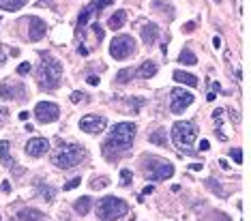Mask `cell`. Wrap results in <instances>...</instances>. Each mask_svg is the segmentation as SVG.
I'll list each match as a JSON object with an SVG mask.
<instances>
[{
	"label": "cell",
	"mask_w": 251,
	"mask_h": 221,
	"mask_svg": "<svg viewBox=\"0 0 251 221\" xmlns=\"http://www.w3.org/2000/svg\"><path fill=\"white\" fill-rule=\"evenodd\" d=\"M152 191H155V187H152V185H148V187H144V191H142V196H151Z\"/></svg>",
	"instance_id": "f35d334b"
},
{
	"label": "cell",
	"mask_w": 251,
	"mask_h": 221,
	"mask_svg": "<svg viewBox=\"0 0 251 221\" xmlns=\"http://www.w3.org/2000/svg\"><path fill=\"white\" fill-rule=\"evenodd\" d=\"M213 2H221V0H213Z\"/></svg>",
	"instance_id": "7dc6e473"
},
{
	"label": "cell",
	"mask_w": 251,
	"mask_h": 221,
	"mask_svg": "<svg viewBox=\"0 0 251 221\" xmlns=\"http://www.w3.org/2000/svg\"><path fill=\"white\" fill-rule=\"evenodd\" d=\"M28 37H30V41H39V39L45 37V32H48V24L41 20V18H28Z\"/></svg>",
	"instance_id": "4fadbf2b"
},
{
	"label": "cell",
	"mask_w": 251,
	"mask_h": 221,
	"mask_svg": "<svg viewBox=\"0 0 251 221\" xmlns=\"http://www.w3.org/2000/svg\"><path fill=\"white\" fill-rule=\"evenodd\" d=\"M174 176V166L168 161H157L152 163V172L148 174V180H168Z\"/></svg>",
	"instance_id": "8fae6325"
},
{
	"label": "cell",
	"mask_w": 251,
	"mask_h": 221,
	"mask_svg": "<svg viewBox=\"0 0 251 221\" xmlns=\"http://www.w3.org/2000/svg\"><path fill=\"white\" fill-rule=\"evenodd\" d=\"M135 140V124L133 123H118L112 127L110 138L103 144V155L105 157H118L121 152L129 150Z\"/></svg>",
	"instance_id": "6da1fadb"
},
{
	"label": "cell",
	"mask_w": 251,
	"mask_h": 221,
	"mask_svg": "<svg viewBox=\"0 0 251 221\" xmlns=\"http://www.w3.org/2000/svg\"><path fill=\"white\" fill-rule=\"evenodd\" d=\"M9 142L7 140H2V142H0V161H2V166L4 168H11V166H13V159H11V152H9Z\"/></svg>",
	"instance_id": "7402d4cb"
},
{
	"label": "cell",
	"mask_w": 251,
	"mask_h": 221,
	"mask_svg": "<svg viewBox=\"0 0 251 221\" xmlns=\"http://www.w3.org/2000/svg\"><path fill=\"white\" fill-rule=\"evenodd\" d=\"M90 206H93V197H90V196H82V197H77L75 204H73L75 213H79V215H86V213L90 211Z\"/></svg>",
	"instance_id": "ffe728a7"
},
{
	"label": "cell",
	"mask_w": 251,
	"mask_h": 221,
	"mask_svg": "<svg viewBox=\"0 0 251 221\" xmlns=\"http://www.w3.org/2000/svg\"><path fill=\"white\" fill-rule=\"evenodd\" d=\"M20 121H28V112H20Z\"/></svg>",
	"instance_id": "f6af8a7d"
},
{
	"label": "cell",
	"mask_w": 251,
	"mask_h": 221,
	"mask_svg": "<svg viewBox=\"0 0 251 221\" xmlns=\"http://www.w3.org/2000/svg\"><path fill=\"white\" fill-rule=\"evenodd\" d=\"M196 30V22H187L185 26H182V32H193Z\"/></svg>",
	"instance_id": "e575fe53"
},
{
	"label": "cell",
	"mask_w": 251,
	"mask_h": 221,
	"mask_svg": "<svg viewBox=\"0 0 251 221\" xmlns=\"http://www.w3.org/2000/svg\"><path fill=\"white\" fill-rule=\"evenodd\" d=\"M131 178H133V174H131V170H121V185H123V187L131 185Z\"/></svg>",
	"instance_id": "83f0119b"
},
{
	"label": "cell",
	"mask_w": 251,
	"mask_h": 221,
	"mask_svg": "<svg viewBox=\"0 0 251 221\" xmlns=\"http://www.w3.org/2000/svg\"><path fill=\"white\" fill-rule=\"evenodd\" d=\"M202 166H204V163H193L191 170H196V172H198V170H202Z\"/></svg>",
	"instance_id": "bcb514c9"
},
{
	"label": "cell",
	"mask_w": 251,
	"mask_h": 221,
	"mask_svg": "<svg viewBox=\"0 0 251 221\" xmlns=\"http://www.w3.org/2000/svg\"><path fill=\"white\" fill-rule=\"evenodd\" d=\"M230 157H232V161L236 163V166H241V163H243V150L241 148H232L230 150Z\"/></svg>",
	"instance_id": "f1b7e54d"
},
{
	"label": "cell",
	"mask_w": 251,
	"mask_h": 221,
	"mask_svg": "<svg viewBox=\"0 0 251 221\" xmlns=\"http://www.w3.org/2000/svg\"><path fill=\"white\" fill-rule=\"evenodd\" d=\"M105 127H107L105 116L88 114V116H84L82 121H79V129H82V131H86V133H90V135H97V133L105 131Z\"/></svg>",
	"instance_id": "30bf717a"
},
{
	"label": "cell",
	"mask_w": 251,
	"mask_h": 221,
	"mask_svg": "<svg viewBox=\"0 0 251 221\" xmlns=\"http://www.w3.org/2000/svg\"><path fill=\"white\" fill-rule=\"evenodd\" d=\"M37 82L43 90H56L62 82V65L52 56H43L37 71Z\"/></svg>",
	"instance_id": "7a4b0ae2"
},
{
	"label": "cell",
	"mask_w": 251,
	"mask_h": 221,
	"mask_svg": "<svg viewBox=\"0 0 251 221\" xmlns=\"http://www.w3.org/2000/svg\"><path fill=\"white\" fill-rule=\"evenodd\" d=\"M213 45H215V49H219V48H221V39L215 37V39H213Z\"/></svg>",
	"instance_id": "b9f144b4"
},
{
	"label": "cell",
	"mask_w": 251,
	"mask_h": 221,
	"mask_svg": "<svg viewBox=\"0 0 251 221\" xmlns=\"http://www.w3.org/2000/svg\"><path fill=\"white\" fill-rule=\"evenodd\" d=\"M133 52H135V41H133V37H129V35H121L110 43V56L116 60L129 58Z\"/></svg>",
	"instance_id": "8992f818"
},
{
	"label": "cell",
	"mask_w": 251,
	"mask_h": 221,
	"mask_svg": "<svg viewBox=\"0 0 251 221\" xmlns=\"http://www.w3.org/2000/svg\"><path fill=\"white\" fill-rule=\"evenodd\" d=\"M50 150V142L45 138H30L26 142V155L28 157H43Z\"/></svg>",
	"instance_id": "7c38bea8"
},
{
	"label": "cell",
	"mask_w": 251,
	"mask_h": 221,
	"mask_svg": "<svg viewBox=\"0 0 251 221\" xmlns=\"http://www.w3.org/2000/svg\"><path fill=\"white\" fill-rule=\"evenodd\" d=\"M11 221H48V219H45V215L41 211H37V208H22Z\"/></svg>",
	"instance_id": "9a60e30c"
},
{
	"label": "cell",
	"mask_w": 251,
	"mask_h": 221,
	"mask_svg": "<svg viewBox=\"0 0 251 221\" xmlns=\"http://www.w3.org/2000/svg\"><path fill=\"white\" fill-rule=\"evenodd\" d=\"M221 116H224V110H215V112H213V118H215V121H221Z\"/></svg>",
	"instance_id": "ab89813d"
},
{
	"label": "cell",
	"mask_w": 251,
	"mask_h": 221,
	"mask_svg": "<svg viewBox=\"0 0 251 221\" xmlns=\"http://www.w3.org/2000/svg\"><path fill=\"white\" fill-rule=\"evenodd\" d=\"M196 138H198V127L193 123H189V121L174 123V127H172V140H174V144L178 146L180 150L191 152L189 146L196 142Z\"/></svg>",
	"instance_id": "5b68a950"
},
{
	"label": "cell",
	"mask_w": 251,
	"mask_h": 221,
	"mask_svg": "<svg viewBox=\"0 0 251 221\" xmlns=\"http://www.w3.org/2000/svg\"><path fill=\"white\" fill-rule=\"evenodd\" d=\"M206 187L210 191H213L215 196H219V197H226V189L221 187L219 183H215V178H206Z\"/></svg>",
	"instance_id": "484cf974"
},
{
	"label": "cell",
	"mask_w": 251,
	"mask_h": 221,
	"mask_svg": "<svg viewBox=\"0 0 251 221\" xmlns=\"http://www.w3.org/2000/svg\"><path fill=\"white\" fill-rule=\"evenodd\" d=\"M172 77H174L176 82L187 84V86H191V88H196V86H198V77H196V75H191V73H185V71H174V73H172Z\"/></svg>",
	"instance_id": "d6986e66"
},
{
	"label": "cell",
	"mask_w": 251,
	"mask_h": 221,
	"mask_svg": "<svg viewBox=\"0 0 251 221\" xmlns=\"http://www.w3.org/2000/svg\"><path fill=\"white\" fill-rule=\"evenodd\" d=\"M26 4V0H0V9L2 11H20Z\"/></svg>",
	"instance_id": "cb8c5ba5"
},
{
	"label": "cell",
	"mask_w": 251,
	"mask_h": 221,
	"mask_svg": "<svg viewBox=\"0 0 251 221\" xmlns=\"http://www.w3.org/2000/svg\"><path fill=\"white\" fill-rule=\"evenodd\" d=\"M37 196L41 197V200H45V202H52L56 197V189H54V187H48V185L39 183L37 185Z\"/></svg>",
	"instance_id": "44dd1931"
},
{
	"label": "cell",
	"mask_w": 251,
	"mask_h": 221,
	"mask_svg": "<svg viewBox=\"0 0 251 221\" xmlns=\"http://www.w3.org/2000/svg\"><path fill=\"white\" fill-rule=\"evenodd\" d=\"M151 144H157V146H168V131L165 129H155L151 135Z\"/></svg>",
	"instance_id": "603a6c76"
},
{
	"label": "cell",
	"mask_w": 251,
	"mask_h": 221,
	"mask_svg": "<svg viewBox=\"0 0 251 221\" xmlns=\"http://www.w3.org/2000/svg\"><path fill=\"white\" fill-rule=\"evenodd\" d=\"M35 116H37V121L43 124L54 123V121H58V116H60V107L52 103V101H41V103H37V107H35Z\"/></svg>",
	"instance_id": "ba28073f"
},
{
	"label": "cell",
	"mask_w": 251,
	"mask_h": 221,
	"mask_svg": "<svg viewBox=\"0 0 251 221\" xmlns=\"http://www.w3.org/2000/svg\"><path fill=\"white\" fill-rule=\"evenodd\" d=\"M131 77H133V69H123V71H118L116 82H118V84H127Z\"/></svg>",
	"instance_id": "4316f807"
},
{
	"label": "cell",
	"mask_w": 251,
	"mask_h": 221,
	"mask_svg": "<svg viewBox=\"0 0 251 221\" xmlns=\"http://www.w3.org/2000/svg\"><path fill=\"white\" fill-rule=\"evenodd\" d=\"M219 166L224 168V170H230V166H227V161H224V159H219Z\"/></svg>",
	"instance_id": "ee69618b"
},
{
	"label": "cell",
	"mask_w": 251,
	"mask_h": 221,
	"mask_svg": "<svg viewBox=\"0 0 251 221\" xmlns=\"http://www.w3.org/2000/svg\"><path fill=\"white\" fill-rule=\"evenodd\" d=\"M125 22H127V13H125L123 9H118L116 13L110 15V20H107V28H112V30H121L125 26Z\"/></svg>",
	"instance_id": "ac0fdd59"
},
{
	"label": "cell",
	"mask_w": 251,
	"mask_h": 221,
	"mask_svg": "<svg viewBox=\"0 0 251 221\" xmlns=\"http://www.w3.org/2000/svg\"><path fill=\"white\" fill-rule=\"evenodd\" d=\"M110 4H112V0H95L86 9H82V13H79V18H77V32H84V28L88 26V20L93 18L95 13H101V9L110 7Z\"/></svg>",
	"instance_id": "9c48e42d"
},
{
	"label": "cell",
	"mask_w": 251,
	"mask_h": 221,
	"mask_svg": "<svg viewBox=\"0 0 251 221\" xmlns=\"http://www.w3.org/2000/svg\"><path fill=\"white\" fill-rule=\"evenodd\" d=\"M155 73H157V65H155V62H152V60H144L138 69L133 71V75L142 77V80H148V77H152Z\"/></svg>",
	"instance_id": "e0dca14e"
},
{
	"label": "cell",
	"mask_w": 251,
	"mask_h": 221,
	"mask_svg": "<svg viewBox=\"0 0 251 221\" xmlns=\"http://www.w3.org/2000/svg\"><path fill=\"white\" fill-rule=\"evenodd\" d=\"M93 30H95V35L99 37V41H101V39H103V35H105V32H103V28H101V24H99V22H95V24H93Z\"/></svg>",
	"instance_id": "d6a6232c"
},
{
	"label": "cell",
	"mask_w": 251,
	"mask_h": 221,
	"mask_svg": "<svg viewBox=\"0 0 251 221\" xmlns=\"http://www.w3.org/2000/svg\"><path fill=\"white\" fill-rule=\"evenodd\" d=\"M4 60H7V56H4V49H2V48H0V67H2V65H4Z\"/></svg>",
	"instance_id": "60d3db41"
},
{
	"label": "cell",
	"mask_w": 251,
	"mask_h": 221,
	"mask_svg": "<svg viewBox=\"0 0 251 221\" xmlns=\"http://www.w3.org/2000/svg\"><path fill=\"white\" fill-rule=\"evenodd\" d=\"M84 157H86V150H84L82 146L65 144L52 155V163L56 168H60V170H71V168L79 166V163L84 161Z\"/></svg>",
	"instance_id": "3957f363"
},
{
	"label": "cell",
	"mask_w": 251,
	"mask_h": 221,
	"mask_svg": "<svg viewBox=\"0 0 251 221\" xmlns=\"http://www.w3.org/2000/svg\"><path fill=\"white\" fill-rule=\"evenodd\" d=\"M77 52H79V54H82V56H86V54H88V49H86V48H84V45H79V48H77Z\"/></svg>",
	"instance_id": "7bdbcfd3"
},
{
	"label": "cell",
	"mask_w": 251,
	"mask_h": 221,
	"mask_svg": "<svg viewBox=\"0 0 251 221\" xmlns=\"http://www.w3.org/2000/svg\"><path fill=\"white\" fill-rule=\"evenodd\" d=\"M86 82L90 84V86H99V77H97V75H88Z\"/></svg>",
	"instance_id": "d590c367"
},
{
	"label": "cell",
	"mask_w": 251,
	"mask_h": 221,
	"mask_svg": "<svg viewBox=\"0 0 251 221\" xmlns=\"http://www.w3.org/2000/svg\"><path fill=\"white\" fill-rule=\"evenodd\" d=\"M107 185H110V180H107V178H95L93 183H90L93 189H103V187H107Z\"/></svg>",
	"instance_id": "f546056e"
},
{
	"label": "cell",
	"mask_w": 251,
	"mask_h": 221,
	"mask_svg": "<svg viewBox=\"0 0 251 221\" xmlns=\"http://www.w3.org/2000/svg\"><path fill=\"white\" fill-rule=\"evenodd\" d=\"M0 189H2V194H9V191H11V183H9V180H4V183L0 185Z\"/></svg>",
	"instance_id": "8d00e7d4"
},
{
	"label": "cell",
	"mask_w": 251,
	"mask_h": 221,
	"mask_svg": "<svg viewBox=\"0 0 251 221\" xmlns=\"http://www.w3.org/2000/svg\"><path fill=\"white\" fill-rule=\"evenodd\" d=\"M159 37V26L152 24V22H148V24L142 26V41H144L146 45H152L157 41Z\"/></svg>",
	"instance_id": "2e32d148"
},
{
	"label": "cell",
	"mask_w": 251,
	"mask_h": 221,
	"mask_svg": "<svg viewBox=\"0 0 251 221\" xmlns=\"http://www.w3.org/2000/svg\"><path fill=\"white\" fill-rule=\"evenodd\" d=\"M15 93L24 95V86H22V84H13L9 80L0 84V99H2V101H9V99H18L20 101V97Z\"/></svg>",
	"instance_id": "5bb4252c"
},
{
	"label": "cell",
	"mask_w": 251,
	"mask_h": 221,
	"mask_svg": "<svg viewBox=\"0 0 251 221\" xmlns=\"http://www.w3.org/2000/svg\"><path fill=\"white\" fill-rule=\"evenodd\" d=\"M210 148V142L208 140H202L200 142V150H208Z\"/></svg>",
	"instance_id": "74e56055"
},
{
	"label": "cell",
	"mask_w": 251,
	"mask_h": 221,
	"mask_svg": "<svg viewBox=\"0 0 251 221\" xmlns=\"http://www.w3.org/2000/svg\"><path fill=\"white\" fill-rule=\"evenodd\" d=\"M82 183V178H71L69 183H65V191H71V189H75V187Z\"/></svg>",
	"instance_id": "1f68e13d"
},
{
	"label": "cell",
	"mask_w": 251,
	"mask_h": 221,
	"mask_svg": "<svg viewBox=\"0 0 251 221\" xmlns=\"http://www.w3.org/2000/svg\"><path fill=\"white\" fill-rule=\"evenodd\" d=\"M170 97H172V103H170V112L172 114H180V112H185V107H189L193 103V95L185 88H172Z\"/></svg>",
	"instance_id": "52a82bcc"
},
{
	"label": "cell",
	"mask_w": 251,
	"mask_h": 221,
	"mask_svg": "<svg viewBox=\"0 0 251 221\" xmlns=\"http://www.w3.org/2000/svg\"><path fill=\"white\" fill-rule=\"evenodd\" d=\"M71 101H73V103H79V101H84V93H79V90L71 93Z\"/></svg>",
	"instance_id": "836d02e7"
},
{
	"label": "cell",
	"mask_w": 251,
	"mask_h": 221,
	"mask_svg": "<svg viewBox=\"0 0 251 221\" xmlns=\"http://www.w3.org/2000/svg\"><path fill=\"white\" fill-rule=\"evenodd\" d=\"M30 69H32L30 62H22V65L18 67V73H20V75H28V73H30Z\"/></svg>",
	"instance_id": "4dcf8cb0"
},
{
	"label": "cell",
	"mask_w": 251,
	"mask_h": 221,
	"mask_svg": "<svg viewBox=\"0 0 251 221\" xmlns=\"http://www.w3.org/2000/svg\"><path fill=\"white\" fill-rule=\"evenodd\" d=\"M129 204L116 196H105L97 206V215L101 221H118L123 215H127Z\"/></svg>",
	"instance_id": "277c9868"
},
{
	"label": "cell",
	"mask_w": 251,
	"mask_h": 221,
	"mask_svg": "<svg viewBox=\"0 0 251 221\" xmlns=\"http://www.w3.org/2000/svg\"><path fill=\"white\" fill-rule=\"evenodd\" d=\"M178 62H182V65H187V67H193L198 62V56L191 52V49H182L180 56H178Z\"/></svg>",
	"instance_id": "d4e9b609"
},
{
	"label": "cell",
	"mask_w": 251,
	"mask_h": 221,
	"mask_svg": "<svg viewBox=\"0 0 251 221\" xmlns=\"http://www.w3.org/2000/svg\"><path fill=\"white\" fill-rule=\"evenodd\" d=\"M43 2H50V0H43Z\"/></svg>",
	"instance_id": "c3c4849f"
}]
</instances>
